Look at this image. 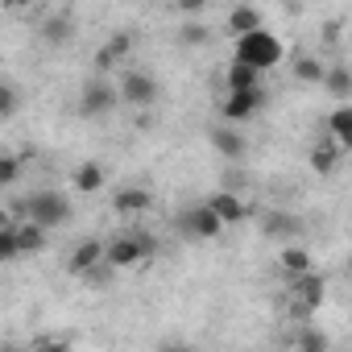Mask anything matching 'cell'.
Segmentation results:
<instances>
[{
    "mask_svg": "<svg viewBox=\"0 0 352 352\" xmlns=\"http://www.w3.org/2000/svg\"><path fill=\"white\" fill-rule=\"evenodd\" d=\"M9 216L38 220L42 228H63V224H71L75 208H71V199H67L63 191H54V187H38V191H30L21 204H13V208H9Z\"/></svg>",
    "mask_w": 352,
    "mask_h": 352,
    "instance_id": "1",
    "label": "cell"
},
{
    "mask_svg": "<svg viewBox=\"0 0 352 352\" xmlns=\"http://www.w3.org/2000/svg\"><path fill=\"white\" fill-rule=\"evenodd\" d=\"M282 54H286L282 38H278V34H270L265 25H261V30H253V34L232 38V58H241V63H249V67H257V71H274V67L282 63Z\"/></svg>",
    "mask_w": 352,
    "mask_h": 352,
    "instance_id": "2",
    "label": "cell"
},
{
    "mask_svg": "<svg viewBox=\"0 0 352 352\" xmlns=\"http://www.w3.org/2000/svg\"><path fill=\"white\" fill-rule=\"evenodd\" d=\"M153 253H157V241H153L149 232H141V228L120 232V236H112V241H108V261H112L116 270H133V265L149 261Z\"/></svg>",
    "mask_w": 352,
    "mask_h": 352,
    "instance_id": "3",
    "label": "cell"
},
{
    "mask_svg": "<svg viewBox=\"0 0 352 352\" xmlns=\"http://www.w3.org/2000/svg\"><path fill=\"white\" fill-rule=\"evenodd\" d=\"M116 104H120V87H112L104 75H100V79H87V83L79 87V116H87V120L108 116Z\"/></svg>",
    "mask_w": 352,
    "mask_h": 352,
    "instance_id": "4",
    "label": "cell"
},
{
    "mask_svg": "<svg viewBox=\"0 0 352 352\" xmlns=\"http://www.w3.org/2000/svg\"><path fill=\"white\" fill-rule=\"evenodd\" d=\"M179 228H183L187 236H195V241H216L228 224L216 216L212 204H195V208H187V212L179 216Z\"/></svg>",
    "mask_w": 352,
    "mask_h": 352,
    "instance_id": "5",
    "label": "cell"
},
{
    "mask_svg": "<svg viewBox=\"0 0 352 352\" xmlns=\"http://www.w3.org/2000/svg\"><path fill=\"white\" fill-rule=\"evenodd\" d=\"M323 294H327V290H323V278H319L315 270L290 278V307H294V315L319 311V307H323Z\"/></svg>",
    "mask_w": 352,
    "mask_h": 352,
    "instance_id": "6",
    "label": "cell"
},
{
    "mask_svg": "<svg viewBox=\"0 0 352 352\" xmlns=\"http://www.w3.org/2000/svg\"><path fill=\"white\" fill-rule=\"evenodd\" d=\"M120 104H129V108H153L157 104V83H153V75H145V71H124L120 75Z\"/></svg>",
    "mask_w": 352,
    "mask_h": 352,
    "instance_id": "7",
    "label": "cell"
},
{
    "mask_svg": "<svg viewBox=\"0 0 352 352\" xmlns=\"http://www.w3.org/2000/svg\"><path fill=\"white\" fill-rule=\"evenodd\" d=\"M265 108V87H241V91H228V100H224V120H232V124H241V120H249V116H257Z\"/></svg>",
    "mask_w": 352,
    "mask_h": 352,
    "instance_id": "8",
    "label": "cell"
},
{
    "mask_svg": "<svg viewBox=\"0 0 352 352\" xmlns=\"http://www.w3.org/2000/svg\"><path fill=\"white\" fill-rule=\"evenodd\" d=\"M208 141H212V149H216L220 157H228V162H241V157L249 153V141H245V133H241L232 120H224V124H212Z\"/></svg>",
    "mask_w": 352,
    "mask_h": 352,
    "instance_id": "9",
    "label": "cell"
},
{
    "mask_svg": "<svg viewBox=\"0 0 352 352\" xmlns=\"http://www.w3.org/2000/svg\"><path fill=\"white\" fill-rule=\"evenodd\" d=\"M133 54V34L124 30V34H112L100 50H96V58H91V67H96V75H108L112 67H120L124 58Z\"/></svg>",
    "mask_w": 352,
    "mask_h": 352,
    "instance_id": "10",
    "label": "cell"
},
{
    "mask_svg": "<svg viewBox=\"0 0 352 352\" xmlns=\"http://www.w3.org/2000/svg\"><path fill=\"white\" fill-rule=\"evenodd\" d=\"M104 257H108V241H100V236H87V241H79V245L71 249V261H67V270H71L75 278H83V274H87V270H96Z\"/></svg>",
    "mask_w": 352,
    "mask_h": 352,
    "instance_id": "11",
    "label": "cell"
},
{
    "mask_svg": "<svg viewBox=\"0 0 352 352\" xmlns=\"http://www.w3.org/2000/svg\"><path fill=\"white\" fill-rule=\"evenodd\" d=\"M153 208V195L145 191V187H120L116 195H112V212L120 216V220H137V216H145Z\"/></svg>",
    "mask_w": 352,
    "mask_h": 352,
    "instance_id": "12",
    "label": "cell"
},
{
    "mask_svg": "<svg viewBox=\"0 0 352 352\" xmlns=\"http://www.w3.org/2000/svg\"><path fill=\"white\" fill-rule=\"evenodd\" d=\"M340 153H344V145L327 133V137H319V141L311 145V157H307V162H311L315 174H331V170L340 166Z\"/></svg>",
    "mask_w": 352,
    "mask_h": 352,
    "instance_id": "13",
    "label": "cell"
},
{
    "mask_svg": "<svg viewBox=\"0 0 352 352\" xmlns=\"http://www.w3.org/2000/svg\"><path fill=\"white\" fill-rule=\"evenodd\" d=\"M104 183H108V170H104L100 162H79V166L71 170V187H75L79 195H96Z\"/></svg>",
    "mask_w": 352,
    "mask_h": 352,
    "instance_id": "14",
    "label": "cell"
},
{
    "mask_svg": "<svg viewBox=\"0 0 352 352\" xmlns=\"http://www.w3.org/2000/svg\"><path fill=\"white\" fill-rule=\"evenodd\" d=\"M208 204L216 208V216H220L224 224H241V220H249V208H245V199H241L236 191H216Z\"/></svg>",
    "mask_w": 352,
    "mask_h": 352,
    "instance_id": "15",
    "label": "cell"
},
{
    "mask_svg": "<svg viewBox=\"0 0 352 352\" xmlns=\"http://www.w3.org/2000/svg\"><path fill=\"white\" fill-rule=\"evenodd\" d=\"M261 75H265V71H257V67H249V63L232 58V63H228V71H224V83H228V91H241V87H261Z\"/></svg>",
    "mask_w": 352,
    "mask_h": 352,
    "instance_id": "16",
    "label": "cell"
},
{
    "mask_svg": "<svg viewBox=\"0 0 352 352\" xmlns=\"http://www.w3.org/2000/svg\"><path fill=\"white\" fill-rule=\"evenodd\" d=\"M46 232H50V228H42L38 220H21V216H17V236H21V253H25V257H34V253L46 249V241H50Z\"/></svg>",
    "mask_w": 352,
    "mask_h": 352,
    "instance_id": "17",
    "label": "cell"
},
{
    "mask_svg": "<svg viewBox=\"0 0 352 352\" xmlns=\"http://www.w3.org/2000/svg\"><path fill=\"white\" fill-rule=\"evenodd\" d=\"M228 34L232 38H241V34H253V30H261V13L253 9V5H236L232 13H228Z\"/></svg>",
    "mask_w": 352,
    "mask_h": 352,
    "instance_id": "18",
    "label": "cell"
},
{
    "mask_svg": "<svg viewBox=\"0 0 352 352\" xmlns=\"http://www.w3.org/2000/svg\"><path fill=\"white\" fill-rule=\"evenodd\" d=\"M327 133H331L344 149H352V104L331 108V116H327Z\"/></svg>",
    "mask_w": 352,
    "mask_h": 352,
    "instance_id": "19",
    "label": "cell"
},
{
    "mask_svg": "<svg viewBox=\"0 0 352 352\" xmlns=\"http://www.w3.org/2000/svg\"><path fill=\"white\" fill-rule=\"evenodd\" d=\"M71 34H75V25H71V17H67V13H54V17H46V21H42V38H46L50 46H67V42H71Z\"/></svg>",
    "mask_w": 352,
    "mask_h": 352,
    "instance_id": "20",
    "label": "cell"
},
{
    "mask_svg": "<svg viewBox=\"0 0 352 352\" xmlns=\"http://www.w3.org/2000/svg\"><path fill=\"white\" fill-rule=\"evenodd\" d=\"M323 87H327L336 100H348V96H352V71H348L344 63L327 67V75H323Z\"/></svg>",
    "mask_w": 352,
    "mask_h": 352,
    "instance_id": "21",
    "label": "cell"
},
{
    "mask_svg": "<svg viewBox=\"0 0 352 352\" xmlns=\"http://www.w3.org/2000/svg\"><path fill=\"white\" fill-rule=\"evenodd\" d=\"M327 67L315 58V54H294V79L298 83H323Z\"/></svg>",
    "mask_w": 352,
    "mask_h": 352,
    "instance_id": "22",
    "label": "cell"
},
{
    "mask_svg": "<svg viewBox=\"0 0 352 352\" xmlns=\"http://www.w3.org/2000/svg\"><path fill=\"white\" fill-rule=\"evenodd\" d=\"M278 265H282L290 278H294V274H307V270H311V253H307L302 245H286V249L278 253Z\"/></svg>",
    "mask_w": 352,
    "mask_h": 352,
    "instance_id": "23",
    "label": "cell"
},
{
    "mask_svg": "<svg viewBox=\"0 0 352 352\" xmlns=\"http://www.w3.org/2000/svg\"><path fill=\"white\" fill-rule=\"evenodd\" d=\"M261 228H265V236H298V220L286 212H270L261 220Z\"/></svg>",
    "mask_w": 352,
    "mask_h": 352,
    "instance_id": "24",
    "label": "cell"
},
{
    "mask_svg": "<svg viewBox=\"0 0 352 352\" xmlns=\"http://www.w3.org/2000/svg\"><path fill=\"white\" fill-rule=\"evenodd\" d=\"M21 179V153H0V187H17Z\"/></svg>",
    "mask_w": 352,
    "mask_h": 352,
    "instance_id": "25",
    "label": "cell"
},
{
    "mask_svg": "<svg viewBox=\"0 0 352 352\" xmlns=\"http://www.w3.org/2000/svg\"><path fill=\"white\" fill-rule=\"evenodd\" d=\"M212 34H208V25L204 21H183L179 25V46H204Z\"/></svg>",
    "mask_w": 352,
    "mask_h": 352,
    "instance_id": "26",
    "label": "cell"
},
{
    "mask_svg": "<svg viewBox=\"0 0 352 352\" xmlns=\"http://www.w3.org/2000/svg\"><path fill=\"white\" fill-rule=\"evenodd\" d=\"M13 112H17V87H13V83H5V87H0V116L9 120Z\"/></svg>",
    "mask_w": 352,
    "mask_h": 352,
    "instance_id": "27",
    "label": "cell"
},
{
    "mask_svg": "<svg viewBox=\"0 0 352 352\" xmlns=\"http://www.w3.org/2000/svg\"><path fill=\"white\" fill-rule=\"evenodd\" d=\"M208 5H212V0H174V9H179L183 17H199Z\"/></svg>",
    "mask_w": 352,
    "mask_h": 352,
    "instance_id": "28",
    "label": "cell"
},
{
    "mask_svg": "<svg viewBox=\"0 0 352 352\" xmlns=\"http://www.w3.org/2000/svg\"><path fill=\"white\" fill-rule=\"evenodd\" d=\"M294 344H298V348H327V336H319V331H298Z\"/></svg>",
    "mask_w": 352,
    "mask_h": 352,
    "instance_id": "29",
    "label": "cell"
},
{
    "mask_svg": "<svg viewBox=\"0 0 352 352\" xmlns=\"http://www.w3.org/2000/svg\"><path fill=\"white\" fill-rule=\"evenodd\" d=\"M9 9H30V5H38V0H5Z\"/></svg>",
    "mask_w": 352,
    "mask_h": 352,
    "instance_id": "30",
    "label": "cell"
}]
</instances>
